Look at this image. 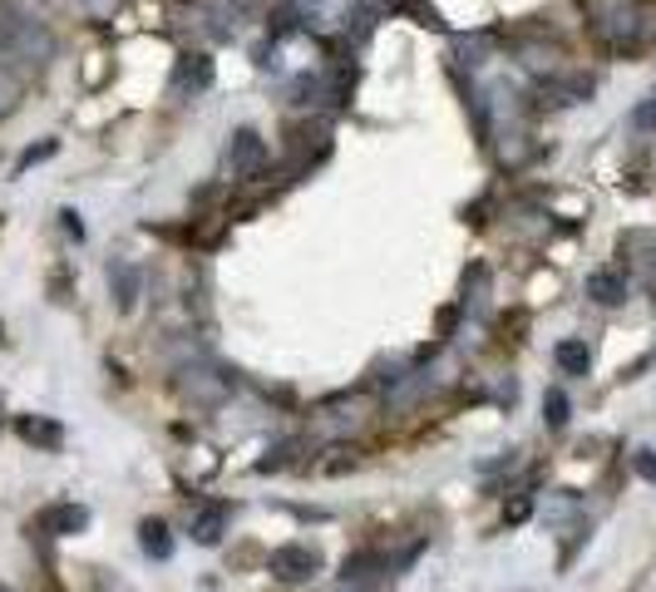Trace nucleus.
I'll use <instances>...</instances> for the list:
<instances>
[{"mask_svg":"<svg viewBox=\"0 0 656 592\" xmlns=\"http://www.w3.org/2000/svg\"><path fill=\"white\" fill-rule=\"evenodd\" d=\"M321 573V553L311 543H282L272 553V578L277 583H306V578Z\"/></svg>","mask_w":656,"mask_h":592,"instance_id":"nucleus-2","label":"nucleus"},{"mask_svg":"<svg viewBox=\"0 0 656 592\" xmlns=\"http://www.w3.org/2000/svg\"><path fill=\"white\" fill-rule=\"evenodd\" d=\"M228 518H232L228 504H203V509L193 514V538H198L203 548H213L218 538L228 533Z\"/></svg>","mask_w":656,"mask_h":592,"instance_id":"nucleus-7","label":"nucleus"},{"mask_svg":"<svg viewBox=\"0 0 656 592\" xmlns=\"http://www.w3.org/2000/svg\"><path fill=\"white\" fill-rule=\"evenodd\" d=\"M553 356H558V366H563L568 376H588V370H592V351H588V341H563Z\"/></svg>","mask_w":656,"mask_h":592,"instance_id":"nucleus-10","label":"nucleus"},{"mask_svg":"<svg viewBox=\"0 0 656 592\" xmlns=\"http://www.w3.org/2000/svg\"><path fill=\"white\" fill-rule=\"evenodd\" d=\"M262 163H267V139H262L257 129H237L228 144V173L232 178H252L262 173Z\"/></svg>","mask_w":656,"mask_h":592,"instance_id":"nucleus-3","label":"nucleus"},{"mask_svg":"<svg viewBox=\"0 0 656 592\" xmlns=\"http://www.w3.org/2000/svg\"><path fill=\"white\" fill-rule=\"evenodd\" d=\"M50 154H55V144H40V148H25V154H20V168L40 163V158H50Z\"/></svg>","mask_w":656,"mask_h":592,"instance_id":"nucleus-19","label":"nucleus"},{"mask_svg":"<svg viewBox=\"0 0 656 592\" xmlns=\"http://www.w3.org/2000/svg\"><path fill=\"white\" fill-rule=\"evenodd\" d=\"M292 450H296V444H292V440H282V444H277V450H272V454H267V459H262V464H257V469H262V474H267V469H282V464H287V454H292Z\"/></svg>","mask_w":656,"mask_h":592,"instance_id":"nucleus-17","label":"nucleus"},{"mask_svg":"<svg viewBox=\"0 0 656 592\" xmlns=\"http://www.w3.org/2000/svg\"><path fill=\"white\" fill-rule=\"evenodd\" d=\"M652 104H656V94H652Z\"/></svg>","mask_w":656,"mask_h":592,"instance_id":"nucleus-20","label":"nucleus"},{"mask_svg":"<svg viewBox=\"0 0 656 592\" xmlns=\"http://www.w3.org/2000/svg\"><path fill=\"white\" fill-rule=\"evenodd\" d=\"M356 425H361V415H356V410L346 415V405H331V410H326V420H321L326 435H341V430H356Z\"/></svg>","mask_w":656,"mask_h":592,"instance_id":"nucleus-15","label":"nucleus"},{"mask_svg":"<svg viewBox=\"0 0 656 592\" xmlns=\"http://www.w3.org/2000/svg\"><path fill=\"white\" fill-rule=\"evenodd\" d=\"M375 568H385V558L380 553H356V558H346L341 573H346V583H351V578H370Z\"/></svg>","mask_w":656,"mask_h":592,"instance_id":"nucleus-14","label":"nucleus"},{"mask_svg":"<svg viewBox=\"0 0 656 592\" xmlns=\"http://www.w3.org/2000/svg\"><path fill=\"white\" fill-rule=\"evenodd\" d=\"M232 390V380L222 376V370H208V366H198V370H183V395L188 400H198V405H218L222 395Z\"/></svg>","mask_w":656,"mask_h":592,"instance_id":"nucleus-4","label":"nucleus"},{"mask_svg":"<svg viewBox=\"0 0 656 592\" xmlns=\"http://www.w3.org/2000/svg\"><path fill=\"white\" fill-rule=\"evenodd\" d=\"M20 440H30V444H45V450H60V425L55 420H20Z\"/></svg>","mask_w":656,"mask_h":592,"instance_id":"nucleus-11","label":"nucleus"},{"mask_svg":"<svg viewBox=\"0 0 656 592\" xmlns=\"http://www.w3.org/2000/svg\"><path fill=\"white\" fill-rule=\"evenodd\" d=\"M84 524H89V514H84L80 504H55V509H45V514H40V528H45V533H55V538L80 533Z\"/></svg>","mask_w":656,"mask_h":592,"instance_id":"nucleus-9","label":"nucleus"},{"mask_svg":"<svg viewBox=\"0 0 656 592\" xmlns=\"http://www.w3.org/2000/svg\"><path fill=\"white\" fill-rule=\"evenodd\" d=\"M0 592H6V588H0Z\"/></svg>","mask_w":656,"mask_h":592,"instance_id":"nucleus-21","label":"nucleus"},{"mask_svg":"<svg viewBox=\"0 0 656 592\" xmlns=\"http://www.w3.org/2000/svg\"><path fill=\"white\" fill-rule=\"evenodd\" d=\"M637 474L656 484V450H637Z\"/></svg>","mask_w":656,"mask_h":592,"instance_id":"nucleus-18","label":"nucleus"},{"mask_svg":"<svg viewBox=\"0 0 656 592\" xmlns=\"http://www.w3.org/2000/svg\"><path fill=\"white\" fill-rule=\"evenodd\" d=\"M208 84H213V60L208 55H183L173 70V94L178 99H188V94H203Z\"/></svg>","mask_w":656,"mask_h":592,"instance_id":"nucleus-5","label":"nucleus"},{"mask_svg":"<svg viewBox=\"0 0 656 592\" xmlns=\"http://www.w3.org/2000/svg\"><path fill=\"white\" fill-rule=\"evenodd\" d=\"M139 533H144V553H154V558H168V553H173V538H168V528L158 524V518H148Z\"/></svg>","mask_w":656,"mask_h":592,"instance_id":"nucleus-12","label":"nucleus"},{"mask_svg":"<svg viewBox=\"0 0 656 592\" xmlns=\"http://www.w3.org/2000/svg\"><path fill=\"white\" fill-rule=\"evenodd\" d=\"M139 287H144V277H139V267L134 262H109V292H114V302H119V311H134V302H139Z\"/></svg>","mask_w":656,"mask_h":592,"instance_id":"nucleus-6","label":"nucleus"},{"mask_svg":"<svg viewBox=\"0 0 656 592\" xmlns=\"http://www.w3.org/2000/svg\"><path fill=\"white\" fill-rule=\"evenodd\" d=\"M50 55H55V35H50L35 15H25V10L0 6V60L50 65Z\"/></svg>","mask_w":656,"mask_h":592,"instance_id":"nucleus-1","label":"nucleus"},{"mask_svg":"<svg viewBox=\"0 0 656 592\" xmlns=\"http://www.w3.org/2000/svg\"><path fill=\"white\" fill-rule=\"evenodd\" d=\"M588 296L597 306H622V302H627V277H622V272H612V267L592 272V277H588Z\"/></svg>","mask_w":656,"mask_h":592,"instance_id":"nucleus-8","label":"nucleus"},{"mask_svg":"<svg viewBox=\"0 0 656 592\" xmlns=\"http://www.w3.org/2000/svg\"><path fill=\"white\" fill-rule=\"evenodd\" d=\"M543 420H548V430L568 425V395H563V390H548V395H543Z\"/></svg>","mask_w":656,"mask_h":592,"instance_id":"nucleus-13","label":"nucleus"},{"mask_svg":"<svg viewBox=\"0 0 656 592\" xmlns=\"http://www.w3.org/2000/svg\"><path fill=\"white\" fill-rule=\"evenodd\" d=\"M15 104H20V80L6 65H0V114H10Z\"/></svg>","mask_w":656,"mask_h":592,"instance_id":"nucleus-16","label":"nucleus"}]
</instances>
